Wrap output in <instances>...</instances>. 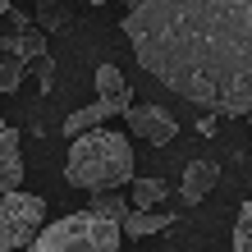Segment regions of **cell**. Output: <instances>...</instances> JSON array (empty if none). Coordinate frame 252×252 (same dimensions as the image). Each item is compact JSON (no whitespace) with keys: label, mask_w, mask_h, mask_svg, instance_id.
I'll list each match as a JSON object with an SVG mask.
<instances>
[{"label":"cell","mask_w":252,"mask_h":252,"mask_svg":"<svg viewBox=\"0 0 252 252\" xmlns=\"http://www.w3.org/2000/svg\"><path fill=\"white\" fill-rule=\"evenodd\" d=\"M124 37L184 101L220 120L252 110V0H133Z\"/></svg>","instance_id":"1"},{"label":"cell","mask_w":252,"mask_h":252,"mask_svg":"<svg viewBox=\"0 0 252 252\" xmlns=\"http://www.w3.org/2000/svg\"><path fill=\"white\" fill-rule=\"evenodd\" d=\"M64 179H69V188H87V192L133 184V147H128V138L106 128V124L92 128V133H78L73 147H69V160H64Z\"/></svg>","instance_id":"2"},{"label":"cell","mask_w":252,"mask_h":252,"mask_svg":"<svg viewBox=\"0 0 252 252\" xmlns=\"http://www.w3.org/2000/svg\"><path fill=\"white\" fill-rule=\"evenodd\" d=\"M28 252H124V229L96 211H73L64 220H46Z\"/></svg>","instance_id":"3"},{"label":"cell","mask_w":252,"mask_h":252,"mask_svg":"<svg viewBox=\"0 0 252 252\" xmlns=\"http://www.w3.org/2000/svg\"><path fill=\"white\" fill-rule=\"evenodd\" d=\"M46 225V197L37 192H0V252H23Z\"/></svg>","instance_id":"4"},{"label":"cell","mask_w":252,"mask_h":252,"mask_svg":"<svg viewBox=\"0 0 252 252\" xmlns=\"http://www.w3.org/2000/svg\"><path fill=\"white\" fill-rule=\"evenodd\" d=\"M124 124H128L133 138H142V142H152V147H165V142L179 138L174 115L160 110V106H128V110H124Z\"/></svg>","instance_id":"5"},{"label":"cell","mask_w":252,"mask_h":252,"mask_svg":"<svg viewBox=\"0 0 252 252\" xmlns=\"http://www.w3.org/2000/svg\"><path fill=\"white\" fill-rule=\"evenodd\" d=\"M96 101H106V106L115 110V115H124L128 106H133V92H128V78H124V73L120 69H115L110 60L106 64H96Z\"/></svg>","instance_id":"6"},{"label":"cell","mask_w":252,"mask_h":252,"mask_svg":"<svg viewBox=\"0 0 252 252\" xmlns=\"http://www.w3.org/2000/svg\"><path fill=\"white\" fill-rule=\"evenodd\" d=\"M216 179H220V165H216V160H192V165L184 170V179H179V197H184V206L206 202V192L216 188Z\"/></svg>","instance_id":"7"},{"label":"cell","mask_w":252,"mask_h":252,"mask_svg":"<svg viewBox=\"0 0 252 252\" xmlns=\"http://www.w3.org/2000/svg\"><path fill=\"white\" fill-rule=\"evenodd\" d=\"M23 184V160H19V128L0 124V192H14Z\"/></svg>","instance_id":"8"},{"label":"cell","mask_w":252,"mask_h":252,"mask_svg":"<svg viewBox=\"0 0 252 252\" xmlns=\"http://www.w3.org/2000/svg\"><path fill=\"white\" fill-rule=\"evenodd\" d=\"M174 225V216L170 211H142V206H128V216L120 220V229H124V239H152V234H165Z\"/></svg>","instance_id":"9"},{"label":"cell","mask_w":252,"mask_h":252,"mask_svg":"<svg viewBox=\"0 0 252 252\" xmlns=\"http://www.w3.org/2000/svg\"><path fill=\"white\" fill-rule=\"evenodd\" d=\"M106 120H115V110L106 106V101H92V106H83V110H69V120H64V138L92 133V128H101Z\"/></svg>","instance_id":"10"},{"label":"cell","mask_w":252,"mask_h":252,"mask_svg":"<svg viewBox=\"0 0 252 252\" xmlns=\"http://www.w3.org/2000/svg\"><path fill=\"white\" fill-rule=\"evenodd\" d=\"M165 197H170V184H165V179H133V192H128V202H133V206H142V211H156Z\"/></svg>","instance_id":"11"},{"label":"cell","mask_w":252,"mask_h":252,"mask_svg":"<svg viewBox=\"0 0 252 252\" xmlns=\"http://www.w3.org/2000/svg\"><path fill=\"white\" fill-rule=\"evenodd\" d=\"M128 197H120L115 188H101V192H92V202H87V211H96V216H106V220H124L128 216Z\"/></svg>","instance_id":"12"},{"label":"cell","mask_w":252,"mask_h":252,"mask_svg":"<svg viewBox=\"0 0 252 252\" xmlns=\"http://www.w3.org/2000/svg\"><path fill=\"white\" fill-rule=\"evenodd\" d=\"M23 60H19V55H5V51H0V96H5V92H14V87H19V78H23Z\"/></svg>","instance_id":"13"},{"label":"cell","mask_w":252,"mask_h":252,"mask_svg":"<svg viewBox=\"0 0 252 252\" xmlns=\"http://www.w3.org/2000/svg\"><path fill=\"white\" fill-rule=\"evenodd\" d=\"M234 252H252V202L239 206V220H234Z\"/></svg>","instance_id":"14"},{"label":"cell","mask_w":252,"mask_h":252,"mask_svg":"<svg viewBox=\"0 0 252 252\" xmlns=\"http://www.w3.org/2000/svg\"><path fill=\"white\" fill-rule=\"evenodd\" d=\"M37 9H41V28H46V32H60V28L69 23L60 9H55V0H37Z\"/></svg>","instance_id":"15"},{"label":"cell","mask_w":252,"mask_h":252,"mask_svg":"<svg viewBox=\"0 0 252 252\" xmlns=\"http://www.w3.org/2000/svg\"><path fill=\"white\" fill-rule=\"evenodd\" d=\"M14 9V0H0V19H5V14Z\"/></svg>","instance_id":"16"},{"label":"cell","mask_w":252,"mask_h":252,"mask_svg":"<svg viewBox=\"0 0 252 252\" xmlns=\"http://www.w3.org/2000/svg\"><path fill=\"white\" fill-rule=\"evenodd\" d=\"M78 5H115V0H78Z\"/></svg>","instance_id":"17"},{"label":"cell","mask_w":252,"mask_h":252,"mask_svg":"<svg viewBox=\"0 0 252 252\" xmlns=\"http://www.w3.org/2000/svg\"><path fill=\"white\" fill-rule=\"evenodd\" d=\"M248 115H252V110H248Z\"/></svg>","instance_id":"18"}]
</instances>
